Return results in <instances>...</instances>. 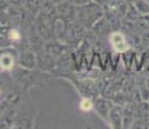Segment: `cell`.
Wrapping results in <instances>:
<instances>
[{
    "label": "cell",
    "instance_id": "5bb4252c",
    "mask_svg": "<svg viewBox=\"0 0 149 129\" xmlns=\"http://www.w3.org/2000/svg\"><path fill=\"white\" fill-rule=\"evenodd\" d=\"M0 93H1V90H0Z\"/></svg>",
    "mask_w": 149,
    "mask_h": 129
},
{
    "label": "cell",
    "instance_id": "8992f818",
    "mask_svg": "<svg viewBox=\"0 0 149 129\" xmlns=\"http://www.w3.org/2000/svg\"><path fill=\"white\" fill-rule=\"evenodd\" d=\"M134 58H135V53H134L132 50H130V49L121 53V62H123V65H125V67L127 68V70L132 66Z\"/></svg>",
    "mask_w": 149,
    "mask_h": 129
},
{
    "label": "cell",
    "instance_id": "30bf717a",
    "mask_svg": "<svg viewBox=\"0 0 149 129\" xmlns=\"http://www.w3.org/2000/svg\"><path fill=\"white\" fill-rule=\"evenodd\" d=\"M73 5H77V7H82V5H86L87 3H90V0H69Z\"/></svg>",
    "mask_w": 149,
    "mask_h": 129
},
{
    "label": "cell",
    "instance_id": "5b68a950",
    "mask_svg": "<svg viewBox=\"0 0 149 129\" xmlns=\"http://www.w3.org/2000/svg\"><path fill=\"white\" fill-rule=\"evenodd\" d=\"M14 66V56L10 54L9 52L7 53H3L0 56V68L1 70H5V71H9L12 70Z\"/></svg>",
    "mask_w": 149,
    "mask_h": 129
},
{
    "label": "cell",
    "instance_id": "7c38bea8",
    "mask_svg": "<svg viewBox=\"0 0 149 129\" xmlns=\"http://www.w3.org/2000/svg\"><path fill=\"white\" fill-rule=\"evenodd\" d=\"M52 1H53V3H56V1H57V3H61V1H64V0H52Z\"/></svg>",
    "mask_w": 149,
    "mask_h": 129
},
{
    "label": "cell",
    "instance_id": "4fadbf2b",
    "mask_svg": "<svg viewBox=\"0 0 149 129\" xmlns=\"http://www.w3.org/2000/svg\"><path fill=\"white\" fill-rule=\"evenodd\" d=\"M147 87L149 88V77H148V80H147Z\"/></svg>",
    "mask_w": 149,
    "mask_h": 129
},
{
    "label": "cell",
    "instance_id": "7a4b0ae2",
    "mask_svg": "<svg viewBox=\"0 0 149 129\" xmlns=\"http://www.w3.org/2000/svg\"><path fill=\"white\" fill-rule=\"evenodd\" d=\"M109 44H110L111 49L118 53H123V52L130 49V43L127 41L126 35L121 31H111L109 32Z\"/></svg>",
    "mask_w": 149,
    "mask_h": 129
},
{
    "label": "cell",
    "instance_id": "6da1fadb",
    "mask_svg": "<svg viewBox=\"0 0 149 129\" xmlns=\"http://www.w3.org/2000/svg\"><path fill=\"white\" fill-rule=\"evenodd\" d=\"M77 14H79L81 23H83L86 27H92L100 18H102L104 12H102L101 5H99V3H87L86 5L79 7Z\"/></svg>",
    "mask_w": 149,
    "mask_h": 129
},
{
    "label": "cell",
    "instance_id": "3957f363",
    "mask_svg": "<svg viewBox=\"0 0 149 129\" xmlns=\"http://www.w3.org/2000/svg\"><path fill=\"white\" fill-rule=\"evenodd\" d=\"M111 107H113L111 102L105 98H97L95 101V108L97 110L99 115L105 120H109V112H110Z\"/></svg>",
    "mask_w": 149,
    "mask_h": 129
},
{
    "label": "cell",
    "instance_id": "8fae6325",
    "mask_svg": "<svg viewBox=\"0 0 149 129\" xmlns=\"http://www.w3.org/2000/svg\"><path fill=\"white\" fill-rule=\"evenodd\" d=\"M141 96H143V101H149V88L144 87L141 89Z\"/></svg>",
    "mask_w": 149,
    "mask_h": 129
},
{
    "label": "cell",
    "instance_id": "52a82bcc",
    "mask_svg": "<svg viewBox=\"0 0 149 129\" xmlns=\"http://www.w3.org/2000/svg\"><path fill=\"white\" fill-rule=\"evenodd\" d=\"M134 7L139 14H149V0H135Z\"/></svg>",
    "mask_w": 149,
    "mask_h": 129
},
{
    "label": "cell",
    "instance_id": "277c9868",
    "mask_svg": "<svg viewBox=\"0 0 149 129\" xmlns=\"http://www.w3.org/2000/svg\"><path fill=\"white\" fill-rule=\"evenodd\" d=\"M122 119H123V115H122V110L118 108L117 106H113L109 112V120L110 124H113V127H122Z\"/></svg>",
    "mask_w": 149,
    "mask_h": 129
},
{
    "label": "cell",
    "instance_id": "9c48e42d",
    "mask_svg": "<svg viewBox=\"0 0 149 129\" xmlns=\"http://www.w3.org/2000/svg\"><path fill=\"white\" fill-rule=\"evenodd\" d=\"M22 39L21 36V32H19L17 28H10L9 31H8V40L12 43H19Z\"/></svg>",
    "mask_w": 149,
    "mask_h": 129
},
{
    "label": "cell",
    "instance_id": "ba28073f",
    "mask_svg": "<svg viewBox=\"0 0 149 129\" xmlns=\"http://www.w3.org/2000/svg\"><path fill=\"white\" fill-rule=\"evenodd\" d=\"M93 107H95V103L92 102L91 98H88V97H83L81 101H79V108H81V111H83V112H88V111H91Z\"/></svg>",
    "mask_w": 149,
    "mask_h": 129
}]
</instances>
